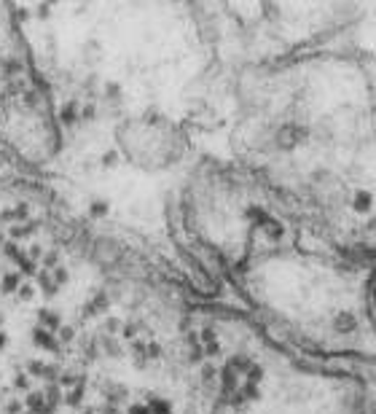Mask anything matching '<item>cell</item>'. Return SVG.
Returning a JSON list of instances; mask_svg holds the SVG:
<instances>
[{
	"label": "cell",
	"mask_w": 376,
	"mask_h": 414,
	"mask_svg": "<svg viewBox=\"0 0 376 414\" xmlns=\"http://www.w3.org/2000/svg\"><path fill=\"white\" fill-rule=\"evenodd\" d=\"M30 337H33V345H35L38 350H46V353H59V342H57V334H51V331H46V328L35 325Z\"/></svg>",
	"instance_id": "obj_1"
},
{
	"label": "cell",
	"mask_w": 376,
	"mask_h": 414,
	"mask_svg": "<svg viewBox=\"0 0 376 414\" xmlns=\"http://www.w3.org/2000/svg\"><path fill=\"white\" fill-rule=\"evenodd\" d=\"M35 317H38V325L41 328H46V331H51V334H57L62 325V312H57V309H49V307H41L35 312Z\"/></svg>",
	"instance_id": "obj_2"
},
{
	"label": "cell",
	"mask_w": 376,
	"mask_h": 414,
	"mask_svg": "<svg viewBox=\"0 0 376 414\" xmlns=\"http://www.w3.org/2000/svg\"><path fill=\"white\" fill-rule=\"evenodd\" d=\"M38 231V221H27V223H11L9 226V237L14 242H22L27 237H33V234Z\"/></svg>",
	"instance_id": "obj_3"
},
{
	"label": "cell",
	"mask_w": 376,
	"mask_h": 414,
	"mask_svg": "<svg viewBox=\"0 0 376 414\" xmlns=\"http://www.w3.org/2000/svg\"><path fill=\"white\" fill-rule=\"evenodd\" d=\"M35 280H38V288H41V293L46 296V299H54V296L59 293V288H57V283L51 280V272H46V269H41L35 275Z\"/></svg>",
	"instance_id": "obj_4"
},
{
	"label": "cell",
	"mask_w": 376,
	"mask_h": 414,
	"mask_svg": "<svg viewBox=\"0 0 376 414\" xmlns=\"http://www.w3.org/2000/svg\"><path fill=\"white\" fill-rule=\"evenodd\" d=\"M19 285H22L19 272H6V275L0 277V293H3V296L17 293V291H19Z\"/></svg>",
	"instance_id": "obj_5"
},
{
	"label": "cell",
	"mask_w": 376,
	"mask_h": 414,
	"mask_svg": "<svg viewBox=\"0 0 376 414\" xmlns=\"http://www.w3.org/2000/svg\"><path fill=\"white\" fill-rule=\"evenodd\" d=\"M25 409H30L33 414H43L46 409V398H43V390H30L27 398H25Z\"/></svg>",
	"instance_id": "obj_6"
},
{
	"label": "cell",
	"mask_w": 376,
	"mask_h": 414,
	"mask_svg": "<svg viewBox=\"0 0 376 414\" xmlns=\"http://www.w3.org/2000/svg\"><path fill=\"white\" fill-rule=\"evenodd\" d=\"M78 111H81V108H78V103H73V100L62 105V108H59V121H62V127H73V124L78 121Z\"/></svg>",
	"instance_id": "obj_7"
},
{
	"label": "cell",
	"mask_w": 376,
	"mask_h": 414,
	"mask_svg": "<svg viewBox=\"0 0 376 414\" xmlns=\"http://www.w3.org/2000/svg\"><path fill=\"white\" fill-rule=\"evenodd\" d=\"M0 70H3V78H19V73L25 70V65H22L19 57H9L0 62Z\"/></svg>",
	"instance_id": "obj_8"
},
{
	"label": "cell",
	"mask_w": 376,
	"mask_h": 414,
	"mask_svg": "<svg viewBox=\"0 0 376 414\" xmlns=\"http://www.w3.org/2000/svg\"><path fill=\"white\" fill-rule=\"evenodd\" d=\"M226 366H229V369H231V371L239 377V374H247V371H250V366H253V361H250L247 355H231Z\"/></svg>",
	"instance_id": "obj_9"
},
{
	"label": "cell",
	"mask_w": 376,
	"mask_h": 414,
	"mask_svg": "<svg viewBox=\"0 0 376 414\" xmlns=\"http://www.w3.org/2000/svg\"><path fill=\"white\" fill-rule=\"evenodd\" d=\"M11 390H17V393H30V390H33V377H30L27 371H17L14 374V382H11Z\"/></svg>",
	"instance_id": "obj_10"
},
{
	"label": "cell",
	"mask_w": 376,
	"mask_h": 414,
	"mask_svg": "<svg viewBox=\"0 0 376 414\" xmlns=\"http://www.w3.org/2000/svg\"><path fill=\"white\" fill-rule=\"evenodd\" d=\"M83 395H86V385H78V387H73L65 398H62V403L70 406V409H78V406L83 403Z\"/></svg>",
	"instance_id": "obj_11"
},
{
	"label": "cell",
	"mask_w": 376,
	"mask_h": 414,
	"mask_svg": "<svg viewBox=\"0 0 376 414\" xmlns=\"http://www.w3.org/2000/svg\"><path fill=\"white\" fill-rule=\"evenodd\" d=\"M43 398H46V406H49V409H57V406L62 403V387L59 385H46Z\"/></svg>",
	"instance_id": "obj_12"
},
{
	"label": "cell",
	"mask_w": 376,
	"mask_h": 414,
	"mask_svg": "<svg viewBox=\"0 0 376 414\" xmlns=\"http://www.w3.org/2000/svg\"><path fill=\"white\" fill-rule=\"evenodd\" d=\"M0 253H3L9 261H14V264H17L19 259H25V256H27V253L19 247V242H14V239H6V245H3V251H0Z\"/></svg>",
	"instance_id": "obj_13"
},
{
	"label": "cell",
	"mask_w": 376,
	"mask_h": 414,
	"mask_svg": "<svg viewBox=\"0 0 376 414\" xmlns=\"http://www.w3.org/2000/svg\"><path fill=\"white\" fill-rule=\"evenodd\" d=\"M145 406H148V411H151V414H172V403L164 401V398H151Z\"/></svg>",
	"instance_id": "obj_14"
},
{
	"label": "cell",
	"mask_w": 376,
	"mask_h": 414,
	"mask_svg": "<svg viewBox=\"0 0 376 414\" xmlns=\"http://www.w3.org/2000/svg\"><path fill=\"white\" fill-rule=\"evenodd\" d=\"M17 269H19V277H35V275H38V264L30 261L27 256L17 261Z\"/></svg>",
	"instance_id": "obj_15"
},
{
	"label": "cell",
	"mask_w": 376,
	"mask_h": 414,
	"mask_svg": "<svg viewBox=\"0 0 376 414\" xmlns=\"http://www.w3.org/2000/svg\"><path fill=\"white\" fill-rule=\"evenodd\" d=\"M100 347H103L111 358L121 355V347H119V342H116V337H103V339H100Z\"/></svg>",
	"instance_id": "obj_16"
},
{
	"label": "cell",
	"mask_w": 376,
	"mask_h": 414,
	"mask_svg": "<svg viewBox=\"0 0 376 414\" xmlns=\"http://www.w3.org/2000/svg\"><path fill=\"white\" fill-rule=\"evenodd\" d=\"M57 267H59V251H46L43 259H41V269L51 272V269H57Z\"/></svg>",
	"instance_id": "obj_17"
},
{
	"label": "cell",
	"mask_w": 376,
	"mask_h": 414,
	"mask_svg": "<svg viewBox=\"0 0 376 414\" xmlns=\"http://www.w3.org/2000/svg\"><path fill=\"white\" fill-rule=\"evenodd\" d=\"M11 215H14V223H27L30 221V205L22 202V205L11 207Z\"/></svg>",
	"instance_id": "obj_18"
},
{
	"label": "cell",
	"mask_w": 376,
	"mask_h": 414,
	"mask_svg": "<svg viewBox=\"0 0 376 414\" xmlns=\"http://www.w3.org/2000/svg\"><path fill=\"white\" fill-rule=\"evenodd\" d=\"M121 320L119 317H105V323H103V331H105V337H116V334H121Z\"/></svg>",
	"instance_id": "obj_19"
},
{
	"label": "cell",
	"mask_w": 376,
	"mask_h": 414,
	"mask_svg": "<svg viewBox=\"0 0 376 414\" xmlns=\"http://www.w3.org/2000/svg\"><path fill=\"white\" fill-rule=\"evenodd\" d=\"M3 414H25V401H19V398H9V401L3 403Z\"/></svg>",
	"instance_id": "obj_20"
},
{
	"label": "cell",
	"mask_w": 376,
	"mask_h": 414,
	"mask_svg": "<svg viewBox=\"0 0 376 414\" xmlns=\"http://www.w3.org/2000/svg\"><path fill=\"white\" fill-rule=\"evenodd\" d=\"M27 374H30L33 379H43V377H46V363H43V361H30V363H27Z\"/></svg>",
	"instance_id": "obj_21"
},
{
	"label": "cell",
	"mask_w": 376,
	"mask_h": 414,
	"mask_svg": "<svg viewBox=\"0 0 376 414\" xmlns=\"http://www.w3.org/2000/svg\"><path fill=\"white\" fill-rule=\"evenodd\" d=\"M336 328H339V331H352V328H355V317L349 315V312H341L339 317H336V323H333Z\"/></svg>",
	"instance_id": "obj_22"
},
{
	"label": "cell",
	"mask_w": 376,
	"mask_h": 414,
	"mask_svg": "<svg viewBox=\"0 0 376 414\" xmlns=\"http://www.w3.org/2000/svg\"><path fill=\"white\" fill-rule=\"evenodd\" d=\"M73 339H75V328L73 325H62L57 331V342H59V345H70Z\"/></svg>",
	"instance_id": "obj_23"
},
{
	"label": "cell",
	"mask_w": 376,
	"mask_h": 414,
	"mask_svg": "<svg viewBox=\"0 0 376 414\" xmlns=\"http://www.w3.org/2000/svg\"><path fill=\"white\" fill-rule=\"evenodd\" d=\"M51 280L57 283V288H59V285H65L67 280H70V272H67V267H62V264H59L57 269H51Z\"/></svg>",
	"instance_id": "obj_24"
},
{
	"label": "cell",
	"mask_w": 376,
	"mask_h": 414,
	"mask_svg": "<svg viewBox=\"0 0 376 414\" xmlns=\"http://www.w3.org/2000/svg\"><path fill=\"white\" fill-rule=\"evenodd\" d=\"M89 215H91V218H103V215H108V202H103V199L91 202V207H89Z\"/></svg>",
	"instance_id": "obj_25"
},
{
	"label": "cell",
	"mask_w": 376,
	"mask_h": 414,
	"mask_svg": "<svg viewBox=\"0 0 376 414\" xmlns=\"http://www.w3.org/2000/svg\"><path fill=\"white\" fill-rule=\"evenodd\" d=\"M371 207V194L368 191H357V197H355V210H360V213H363V210H368Z\"/></svg>",
	"instance_id": "obj_26"
},
{
	"label": "cell",
	"mask_w": 376,
	"mask_h": 414,
	"mask_svg": "<svg viewBox=\"0 0 376 414\" xmlns=\"http://www.w3.org/2000/svg\"><path fill=\"white\" fill-rule=\"evenodd\" d=\"M17 296H19V301H33V296H35V285L22 283V285H19V291H17Z\"/></svg>",
	"instance_id": "obj_27"
},
{
	"label": "cell",
	"mask_w": 376,
	"mask_h": 414,
	"mask_svg": "<svg viewBox=\"0 0 376 414\" xmlns=\"http://www.w3.org/2000/svg\"><path fill=\"white\" fill-rule=\"evenodd\" d=\"M263 379V369H261V366H250V371H247V385H255L258 387V382H261Z\"/></svg>",
	"instance_id": "obj_28"
},
{
	"label": "cell",
	"mask_w": 376,
	"mask_h": 414,
	"mask_svg": "<svg viewBox=\"0 0 376 414\" xmlns=\"http://www.w3.org/2000/svg\"><path fill=\"white\" fill-rule=\"evenodd\" d=\"M145 358H151V361H159V358H161V347L156 345V342H148V345H145Z\"/></svg>",
	"instance_id": "obj_29"
},
{
	"label": "cell",
	"mask_w": 376,
	"mask_h": 414,
	"mask_svg": "<svg viewBox=\"0 0 376 414\" xmlns=\"http://www.w3.org/2000/svg\"><path fill=\"white\" fill-rule=\"evenodd\" d=\"M242 395H245V401H258V398H261V390H258L255 385H245L242 387Z\"/></svg>",
	"instance_id": "obj_30"
},
{
	"label": "cell",
	"mask_w": 376,
	"mask_h": 414,
	"mask_svg": "<svg viewBox=\"0 0 376 414\" xmlns=\"http://www.w3.org/2000/svg\"><path fill=\"white\" fill-rule=\"evenodd\" d=\"M100 161H103V167L111 170V167H116V164H119V153H116V151H105Z\"/></svg>",
	"instance_id": "obj_31"
},
{
	"label": "cell",
	"mask_w": 376,
	"mask_h": 414,
	"mask_svg": "<svg viewBox=\"0 0 376 414\" xmlns=\"http://www.w3.org/2000/svg\"><path fill=\"white\" fill-rule=\"evenodd\" d=\"M22 100H25V105H27V108H38L43 97L38 95V92H25V97H22Z\"/></svg>",
	"instance_id": "obj_32"
},
{
	"label": "cell",
	"mask_w": 376,
	"mask_h": 414,
	"mask_svg": "<svg viewBox=\"0 0 376 414\" xmlns=\"http://www.w3.org/2000/svg\"><path fill=\"white\" fill-rule=\"evenodd\" d=\"M135 334H137V325H135V323H124V325H121V339L135 342Z\"/></svg>",
	"instance_id": "obj_33"
},
{
	"label": "cell",
	"mask_w": 376,
	"mask_h": 414,
	"mask_svg": "<svg viewBox=\"0 0 376 414\" xmlns=\"http://www.w3.org/2000/svg\"><path fill=\"white\" fill-rule=\"evenodd\" d=\"M215 377H218V369H215L213 363H205V366H202V379H205V382H213Z\"/></svg>",
	"instance_id": "obj_34"
},
{
	"label": "cell",
	"mask_w": 376,
	"mask_h": 414,
	"mask_svg": "<svg viewBox=\"0 0 376 414\" xmlns=\"http://www.w3.org/2000/svg\"><path fill=\"white\" fill-rule=\"evenodd\" d=\"M199 342H202V345H215V331H213V328H205V331H202L199 334Z\"/></svg>",
	"instance_id": "obj_35"
},
{
	"label": "cell",
	"mask_w": 376,
	"mask_h": 414,
	"mask_svg": "<svg viewBox=\"0 0 376 414\" xmlns=\"http://www.w3.org/2000/svg\"><path fill=\"white\" fill-rule=\"evenodd\" d=\"M266 231H269L271 239H279V237H282V226H279L277 221H269V229H266Z\"/></svg>",
	"instance_id": "obj_36"
},
{
	"label": "cell",
	"mask_w": 376,
	"mask_h": 414,
	"mask_svg": "<svg viewBox=\"0 0 376 414\" xmlns=\"http://www.w3.org/2000/svg\"><path fill=\"white\" fill-rule=\"evenodd\" d=\"M218 353H221V345H218V342H215V345H207V347H205V355H218Z\"/></svg>",
	"instance_id": "obj_37"
},
{
	"label": "cell",
	"mask_w": 376,
	"mask_h": 414,
	"mask_svg": "<svg viewBox=\"0 0 376 414\" xmlns=\"http://www.w3.org/2000/svg\"><path fill=\"white\" fill-rule=\"evenodd\" d=\"M38 17H41V19H49V6H38Z\"/></svg>",
	"instance_id": "obj_38"
},
{
	"label": "cell",
	"mask_w": 376,
	"mask_h": 414,
	"mask_svg": "<svg viewBox=\"0 0 376 414\" xmlns=\"http://www.w3.org/2000/svg\"><path fill=\"white\" fill-rule=\"evenodd\" d=\"M103 414H121L116 406H103Z\"/></svg>",
	"instance_id": "obj_39"
},
{
	"label": "cell",
	"mask_w": 376,
	"mask_h": 414,
	"mask_svg": "<svg viewBox=\"0 0 376 414\" xmlns=\"http://www.w3.org/2000/svg\"><path fill=\"white\" fill-rule=\"evenodd\" d=\"M6 342H9V337H6V331H3V328H0V350L6 347Z\"/></svg>",
	"instance_id": "obj_40"
},
{
	"label": "cell",
	"mask_w": 376,
	"mask_h": 414,
	"mask_svg": "<svg viewBox=\"0 0 376 414\" xmlns=\"http://www.w3.org/2000/svg\"><path fill=\"white\" fill-rule=\"evenodd\" d=\"M3 245H6V237H3V231H0V251H3Z\"/></svg>",
	"instance_id": "obj_41"
},
{
	"label": "cell",
	"mask_w": 376,
	"mask_h": 414,
	"mask_svg": "<svg viewBox=\"0 0 376 414\" xmlns=\"http://www.w3.org/2000/svg\"><path fill=\"white\" fill-rule=\"evenodd\" d=\"M27 414H33V411H27Z\"/></svg>",
	"instance_id": "obj_42"
}]
</instances>
